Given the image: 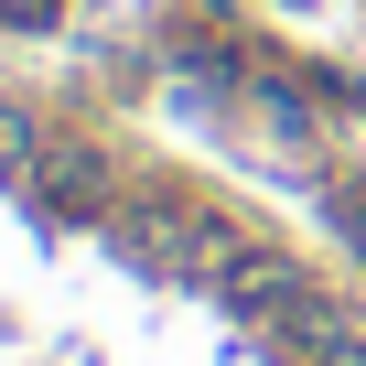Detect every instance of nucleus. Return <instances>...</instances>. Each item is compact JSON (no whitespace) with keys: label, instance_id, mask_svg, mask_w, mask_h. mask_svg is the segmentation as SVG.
<instances>
[{"label":"nucleus","instance_id":"obj_1","mask_svg":"<svg viewBox=\"0 0 366 366\" xmlns=\"http://www.w3.org/2000/svg\"><path fill=\"white\" fill-rule=\"evenodd\" d=\"M119 248H129L140 269H162V280H205V291L248 259V237H237L227 216H194V205H129V216H119Z\"/></svg>","mask_w":366,"mask_h":366},{"label":"nucleus","instance_id":"obj_2","mask_svg":"<svg viewBox=\"0 0 366 366\" xmlns=\"http://www.w3.org/2000/svg\"><path fill=\"white\" fill-rule=\"evenodd\" d=\"M33 183H44V194H65V205H108V162H97V151H76V140H65V151H44V172H33Z\"/></svg>","mask_w":366,"mask_h":366},{"label":"nucleus","instance_id":"obj_3","mask_svg":"<svg viewBox=\"0 0 366 366\" xmlns=\"http://www.w3.org/2000/svg\"><path fill=\"white\" fill-rule=\"evenodd\" d=\"M0 172H11V183L44 172V140H33V119H11V108H0Z\"/></svg>","mask_w":366,"mask_h":366},{"label":"nucleus","instance_id":"obj_4","mask_svg":"<svg viewBox=\"0 0 366 366\" xmlns=\"http://www.w3.org/2000/svg\"><path fill=\"white\" fill-rule=\"evenodd\" d=\"M302 355H312V366H366V334H355V323H334V334H312Z\"/></svg>","mask_w":366,"mask_h":366},{"label":"nucleus","instance_id":"obj_5","mask_svg":"<svg viewBox=\"0 0 366 366\" xmlns=\"http://www.w3.org/2000/svg\"><path fill=\"white\" fill-rule=\"evenodd\" d=\"M334 227H345V248L366 259V194H345V205H334Z\"/></svg>","mask_w":366,"mask_h":366}]
</instances>
